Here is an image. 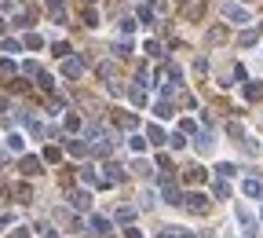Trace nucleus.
<instances>
[{"label":"nucleus","mask_w":263,"mask_h":238,"mask_svg":"<svg viewBox=\"0 0 263 238\" xmlns=\"http://www.w3.org/2000/svg\"><path fill=\"white\" fill-rule=\"evenodd\" d=\"M154 114H157V118H172V107H168V99L154 103Z\"/></svg>","instance_id":"nucleus-21"},{"label":"nucleus","mask_w":263,"mask_h":238,"mask_svg":"<svg viewBox=\"0 0 263 238\" xmlns=\"http://www.w3.org/2000/svg\"><path fill=\"white\" fill-rule=\"evenodd\" d=\"M201 11H205V0H190L186 4V18L190 22H201Z\"/></svg>","instance_id":"nucleus-11"},{"label":"nucleus","mask_w":263,"mask_h":238,"mask_svg":"<svg viewBox=\"0 0 263 238\" xmlns=\"http://www.w3.org/2000/svg\"><path fill=\"white\" fill-rule=\"evenodd\" d=\"M128 147L135 150V154H143V150H146V139H143V136H132V139H128Z\"/></svg>","instance_id":"nucleus-25"},{"label":"nucleus","mask_w":263,"mask_h":238,"mask_svg":"<svg viewBox=\"0 0 263 238\" xmlns=\"http://www.w3.org/2000/svg\"><path fill=\"white\" fill-rule=\"evenodd\" d=\"M62 73H66L70 81H77L81 73H84V62H81V59H73V55H70V59H62Z\"/></svg>","instance_id":"nucleus-3"},{"label":"nucleus","mask_w":263,"mask_h":238,"mask_svg":"<svg viewBox=\"0 0 263 238\" xmlns=\"http://www.w3.org/2000/svg\"><path fill=\"white\" fill-rule=\"evenodd\" d=\"M183 179H186V183H205V169L201 165H190V169H183Z\"/></svg>","instance_id":"nucleus-8"},{"label":"nucleus","mask_w":263,"mask_h":238,"mask_svg":"<svg viewBox=\"0 0 263 238\" xmlns=\"http://www.w3.org/2000/svg\"><path fill=\"white\" fill-rule=\"evenodd\" d=\"M66 150H70L73 158H88V150H91V147H88L84 139H70V143H66Z\"/></svg>","instance_id":"nucleus-9"},{"label":"nucleus","mask_w":263,"mask_h":238,"mask_svg":"<svg viewBox=\"0 0 263 238\" xmlns=\"http://www.w3.org/2000/svg\"><path fill=\"white\" fill-rule=\"evenodd\" d=\"M146 55H161V44H157V41H146Z\"/></svg>","instance_id":"nucleus-33"},{"label":"nucleus","mask_w":263,"mask_h":238,"mask_svg":"<svg viewBox=\"0 0 263 238\" xmlns=\"http://www.w3.org/2000/svg\"><path fill=\"white\" fill-rule=\"evenodd\" d=\"M0 30H4V22H0Z\"/></svg>","instance_id":"nucleus-38"},{"label":"nucleus","mask_w":263,"mask_h":238,"mask_svg":"<svg viewBox=\"0 0 263 238\" xmlns=\"http://www.w3.org/2000/svg\"><path fill=\"white\" fill-rule=\"evenodd\" d=\"M91 231L95 235H110V220L106 216H91Z\"/></svg>","instance_id":"nucleus-13"},{"label":"nucleus","mask_w":263,"mask_h":238,"mask_svg":"<svg viewBox=\"0 0 263 238\" xmlns=\"http://www.w3.org/2000/svg\"><path fill=\"white\" fill-rule=\"evenodd\" d=\"M205 238H212V235H205Z\"/></svg>","instance_id":"nucleus-39"},{"label":"nucleus","mask_w":263,"mask_h":238,"mask_svg":"<svg viewBox=\"0 0 263 238\" xmlns=\"http://www.w3.org/2000/svg\"><path fill=\"white\" fill-rule=\"evenodd\" d=\"M168 147H172V150H183V147H186V136H183V132H179V136H172V139H168Z\"/></svg>","instance_id":"nucleus-26"},{"label":"nucleus","mask_w":263,"mask_h":238,"mask_svg":"<svg viewBox=\"0 0 263 238\" xmlns=\"http://www.w3.org/2000/svg\"><path fill=\"white\" fill-rule=\"evenodd\" d=\"M117 220H121V224H132V220H135V209L121 205V209H117Z\"/></svg>","instance_id":"nucleus-18"},{"label":"nucleus","mask_w":263,"mask_h":238,"mask_svg":"<svg viewBox=\"0 0 263 238\" xmlns=\"http://www.w3.org/2000/svg\"><path fill=\"white\" fill-rule=\"evenodd\" d=\"M157 238H194V231H183V227H161Z\"/></svg>","instance_id":"nucleus-10"},{"label":"nucleus","mask_w":263,"mask_h":238,"mask_svg":"<svg viewBox=\"0 0 263 238\" xmlns=\"http://www.w3.org/2000/svg\"><path fill=\"white\" fill-rule=\"evenodd\" d=\"M132 103H135V107H143V103H146V95H143V88H132Z\"/></svg>","instance_id":"nucleus-30"},{"label":"nucleus","mask_w":263,"mask_h":238,"mask_svg":"<svg viewBox=\"0 0 263 238\" xmlns=\"http://www.w3.org/2000/svg\"><path fill=\"white\" fill-rule=\"evenodd\" d=\"M256 41H260L256 30H245V33H241V44H256Z\"/></svg>","instance_id":"nucleus-28"},{"label":"nucleus","mask_w":263,"mask_h":238,"mask_svg":"<svg viewBox=\"0 0 263 238\" xmlns=\"http://www.w3.org/2000/svg\"><path fill=\"white\" fill-rule=\"evenodd\" d=\"M11 194L18 198V202H30V198H33V190L26 187V183H18V187H11Z\"/></svg>","instance_id":"nucleus-15"},{"label":"nucleus","mask_w":263,"mask_h":238,"mask_svg":"<svg viewBox=\"0 0 263 238\" xmlns=\"http://www.w3.org/2000/svg\"><path fill=\"white\" fill-rule=\"evenodd\" d=\"M70 202H73V209H88L91 205V194H88V190H73Z\"/></svg>","instance_id":"nucleus-12"},{"label":"nucleus","mask_w":263,"mask_h":238,"mask_svg":"<svg viewBox=\"0 0 263 238\" xmlns=\"http://www.w3.org/2000/svg\"><path fill=\"white\" fill-rule=\"evenodd\" d=\"M197 136V150H212V136L209 132H194Z\"/></svg>","instance_id":"nucleus-17"},{"label":"nucleus","mask_w":263,"mask_h":238,"mask_svg":"<svg viewBox=\"0 0 263 238\" xmlns=\"http://www.w3.org/2000/svg\"><path fill=\"white\" fill-rule=\"evenodd\" d=\"M223 15L238 26H249V7H241V4H223Z\"/></svg>","instance_id":"nucleus-2"},{"label":"nucleus","mask_w":263,"mask_h":238,"mask_svg":"<svg viewBox=\"0 0 263 238\" xmlns=\"http://www.w3.org/2000/svg\"><path fill=\"white\" fill-rule=\"evenodd\" d=\"M260 95H263V88H260V84H245V99H249V103H256Z\"/></svg>","instance_id":"nucleus-22"},{"label":"nucleus","mask_w":263,"mask_h":238,"mask_svg":"<svg viewBox=\"0 0 263 238\" xmlns=\"http://www.w3.org/2000/svg\"><path fill=\"white\" fill-rule=\"evenodd\" d=\"M11 238H30V231H22V227H18V231H11Z\"/></svg>","instance_id":"nucleus-35"},{"label":"nucleus","mask_w":263,"mask_h":238,"mask_svg":"<svg viewBox=\"0 0 263 238\" xmlns=\"http://www.w3.org/2000/svg\"><path fill=\"white\" fill-rule=\"evenodd\" d=\"M66 128H70V132H77V128H81V118H73V114H70V118H66Z\"/></svg>","instance_id":"nucleus-32"},{"label":"nucleus","mask_w":263,"mask_h":238,"mask_svg":"<svg viewBox=\"0 0 263 238\" xmlns=\"http://www.w3.org/2000/svg\"><path fill=\"white\" fill-rule=\"evenodd\" d=\"M161 194H165V202H168V205H179V202H183L179 187H172V183H168V179H161Z\"/></svg>","instance_id":"nucleus-4"},{"label":"nucleus","mask_w":263,"mask_h":238,"mask_svg":"<svg viewBox=\"0 0 263 238\" xmlns=\"http://www.w3.org/2000/svg\"><path fill=\"white\" fill-rule=\"evenodd\" d=\"M22 147H26V143H22V136H15V132H11V136H7V150H15V154H22Z\"/></svg>","instance_id":"nucleus-19"},{"label":"nucleus","mask_w":263,"mask_h":238,"mask_svg":"<svg viewBox=\"0 0 263 238\" xmlns=\"http://www.w3.org/2000/svg\"><path fill=\"white\" fill-rule=\"evenodd\" d=\"M150 143H154V147H161V143H168V136L157 125H150Z\"/></svg>","instance_id":"nucleus-16"},{"label":"nucleus","mask_w":263,"mask_h":238,"mask_svg":"<svg viewBox=\"0 0 263 238\" xmlns=\"http://www.w3.org/2000/svg\"><path fill=\"white\" fill-rule=\"evenodd\" d=\"M59 158H62L59 147H48V150H44V161H59Z\"/></svg>","instance_id":"nucleus-29"},{"label":"nucleus","mask_w":263,"mask_h":238,"mask_svg":"<svg viewBox=\"0 0 263 238\" xmlns=\"http://www.w3.org/2000/svg\"><path fill=\"white\" fill-rule=\"evenodd\" d=\"M26 48H44V41L37 33H30V37H26Z\"/></svg>","instance_id":"nucleus-31"},{"label":"nucleus","mask_w":263,"mask_h":238,"mask_svg":"<svg viewBox=\"0 0 263 238\" xmlns=\"http://www.w3.org/2000/svg\"><path fill=\"white\" fill-rule=\"evenodd\" d=\"M241 194H245V198H260L263 194V179H256V176L245 179V183H241Z\"/></svg>","instance_id":"nucleus-5"},{"label":"nucleus","mask_w":263,"mask_h":238,"mask_svg":"<svg viewBox=\"0 0 263 238\" xmlns=\"http://www.w3.org/2000/svg\"><path fill=\"white\" fill-rule=\"evenodd\" d=\"M125 238H143V231H135V227H125Z\"/></svg>","instance_id":"nucleus-34"},{"label":"nucleus","mask_w":263,"mask_h":238,"mask_svg":"<svg viewBox=\"0 0 263 238\" xmlns=\"http://www.w3.org/2000/svg\"><path fill=\"white\" fill-rule=\"evenodd\" d=\"M4 107H7V99H4V95H0V110H4Z\"/></svg>","instance_id":"nucleus-36"},{"label":"nucleus","mask_w":263,"mask_h":238,"mask_svg":"<svg viewBox=\"0 0 263 238\" xmlns=\"http://www.w3.org/2000/svg\"><path fill=\"white\" fill-rule=\"evenodd\" d=\"M241 227H245V235H256V220H252L245 209H241Z\"/></svg>","instance_id":"nucleus-20"},{"label":"nucleus","mask_w":263,"mask_h":238,"mask_svg":"<svg viewBox=\"0 0 263 238\" xmlns=\"http://www.w3.org/2000/svg\"><path fill=\"white\" fill-rule=\"evenodd\" d=\"M212 194H216V198H227V194H230V183H227V179L219 176V179L212 183Z\"/></svg>","instance_id":"nucleus-14"},{"label":"nucleus","mask_w":263,"mask_h":238,"mask_svg":"<svg viewBox=\"0 0 263 238\" xmlns=\"http://www.w3.org/2000/svg\"><path fill=\"white\" fill-rule=\"evenodd\" d=\"M44 238H55V231H44Z\"/></svg>","instance_id":"nucleus-37"},{"label":"nucleus","mask_w":263,"mask_h":238,"mask_svg":"<svg viewBox=\"0 0 263 238\" xmlns=\"http://www.w3.org/2000/svg\"><path fill=\"white\" fill-rule=\"evenodd\" d=\"M179 205H186V209H190V213H197V216L209 213V198H205V194H186Z\"/></svg>","instance_id":"nucleus-1"},{"label":"nucleus","mask_w":263,"mask_h":238,"mask_svg":"<svg viewBox=\"0 0 263 238\" xmlns=\"http://www.w3.org/2000/svg\"><path fill=\"white\" fill-rule=\"evenodd\" d=\"M179 132H183V136H194V132H197V125H194V121H186V118H183V121H179Z\"/></svg>","instance_id":"nucleus-27"},{"label":"nucleus","mask_w":263,"mask_h":238,"mask_svg":"<svg viewBox=\"0 0 263 238\" xmlns=\"http://www.w3.org/2000/svg\"><path fill=\"white\" fill-rule=\"evenodd\" d=\"M18 169H22V173H26V176H37V173H41V158H33V154H26L22 161H18Z\"/></svg>","instance_id":"nucleus-6"},{"label":"nucleus","mask_w":263,"mask_h":238,"mask_svg":"<svg viewBox=\"0 0 263 238\" xmlns=\"http://www.w3.org/2000/svg\"><path fill=\"white\" fill-rule=\"evenodd\" d=\"M102 173H106V176H102V179H106V187H110V183H121V179H125V169L114 165V161H110V165L102 169Z\"/></svg>","instance_id":"nucleus-7"},{"label":"nucleus","mask_w":263,"mask_h":238,"mask_svg":"<svg viewBox=\"0 0 263 238\" xmlns=\"http://www.w3.org/2000/svg\"><path fill=\"white\" fill-rule=\"evenodd\" d=\"M216 173H219L223 179H230L234 173H238V169H234V165H230V161H223V165H216Z\"/></svg>","instance_id":"nucleus-24"},{"label":"nucleus","mask_w":263,"mask_h":238,"mask_svg":"<svg viewBox=\"0 0 263 238\" xmlns=\"http://www.w3.org/2000/svg\"><path fill=\"white\" fill-rule=\"evenodd\" d=\"M121 125H125V128H139V118H135V114H121Z\"/></svg>","instance_id":"nucleus-23"}]
</instances>
